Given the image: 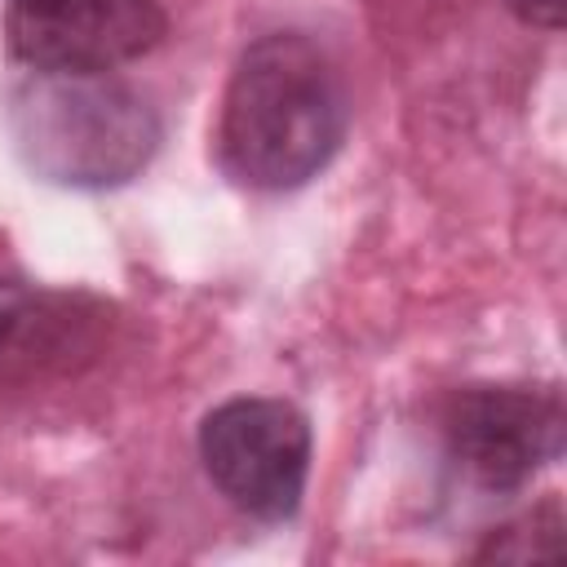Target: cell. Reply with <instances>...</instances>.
Returning a JSON list of instances; mask_svg holds the SVG:
<instances>
[{
	"mask_svg": "<svg viewBox=\"0 0 567 567\" xmlns=\"http://www.w3.org/2000/svg\"><path fill=\"white\" fill-rule=\"evenodd\" d=\"M164 35L155 0H4V44L27 71H115Z\"/></svg>",
	"mask_w": 567,
	"mask_h": 567,
	"instance_id": "cell-5",
	"label": "cell"
},
{
	"mask_svg": "<svg viewBox=\"0 0 567 567\" xmlns=\"http://www.w3.org/2000/svg\"><path fill=\"white\" fill-rule=\"evenodd\" d=\"M18 159L49 186L115 190L159 151V115L115 71H22L4 93Z\"/></svg>",
	"mask_w": 567,
	"mask_h": 567,
	"instance_id": "cell-2",
	"label": "cell"
},
{
	"mask_svg": "<svg viewBox=\"0 0 567 567\" xmlns=\"http://www.w3.org/2000/svg\"><path fill=\"white\" fill-rule=\"evenodd\" d=\"M199 461L208 483L257 523H288L310 483L315 434L297 403L239 394L199 421Z\"/></svg>",
	"mask_w": 567,
	"mask_h": 567,
	"instance_id": "cell-3",
	"label": "cell"
},
{
	"mask_svg": "<svg viewBox=\"0 0 567 567\" xmlns=\"http://www.w3.org/2000/svg\"><path fill=\"white\" fill-rule=\"evenodd\" d=\"M563 549V505L558 501H545L536 505L532 514L505 523V527H492L487 540L474 549L478 563H527V558H554Z\"/></svg>",
	"mask_w": 567,
	"mask_h": 567,
	"instance_id": "cell-7",
	"label": "cell"
},
{
	"mask_svg": "<svg viewBox=\"0 0 567 567\" xmlns=\"http://www.w3.org/2000/svg\"><path fill=\"white\" fill-rule=\"evenodd\" d=\"M350 97L337 62L301 31L252 40L221 93L217 168L248 190H297L315 182L341 151Z\"/></svg>",
	"mask_w": 567,
	"mask_h": 567,
	"instance_id": "cell-1",
	"label": "cell"
},
{
	"mask_svg": "<svg viewBox=\"0 0 567 567\" xmlns=\"http://www.w3.org/2000/svg\"><path fill=\"white\" fill-rule=\"evenodd\" d=\"M523 22H532V27H545V31H554L558 22H563V0H505Z\"/></svg>",
	"mask_w": 567,
	"mask_h": 567,
	"instance_id": "cell-8",
	"label": "cell"
},
{
	"mask_svg": "<svg viewBox=\"0 0 567 567\" xmlns=\"http://www.w3.org/2000/svg\"><path fill=\"white\" fill-rule=\"evenodd\" d=\"M439 430L461 478L509 496L563 456L567 408L558 385H465L443 403Z\"/></svg>",
	"mask_w": 567,
	"mask_h": 567,
	"instance_id": "cell-4",
	"label": "cell"
},
{
	"mask_svg": "<svg viewBox=\"0 0 567 567\" xmlns=\"http://www.w3.org/2000/svg\"><path fill=\"white\" fill-rule=\"evenodd\" d=\"M106 328V301L0 275V394L84 372L102 354Z\"/></svg>",
	"mask_w": 567,
	"mask_h": 567,
	"instance_id": "cell-6",
	"label": "cell"
}]
</instances>
